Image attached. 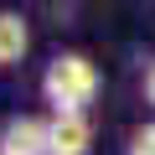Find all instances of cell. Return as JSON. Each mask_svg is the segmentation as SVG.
<instances>
[{
    "label": "cell",
    "mask_w": 155,
    "mask_h": 155,
    "mask_svg": "<svg viewBox=\"0 0 155 155\" xmlns=\"http://www.w3.org/2000/svg\"><path fill=\"white\" fill-rule=\"evenodd\" d=\"M98 83H104V78H98V62L88 52L67 47L41 72V98H47L52 114H88V104L98 98Z\"/></svg>",
    "instance_id": "cell-1"
},
{
    "label": "cell",
    "mask_w": 155,
    "mask_h": 155,
    "mask_svg": "<svg viewBox=\"0 0 155 155\" xmlns=\"http://www.w3.org/2000/svg\"><path fill=\"white\" fill-rule=\"evenodd\" d=\"M0 155H52V114H11L0 124Z\"/></svg>",
    "instance_id": "cell-2"
},
{
    "label": "cell",
    "mask_w": 155,
    "mask_h": 155,
    "mask_svg": "<svg viewBox=\"0 0 155 155\" xmlns=\"http://www.w3.org/2000/svg\"><path fill=\"white\" fill-rule=\"evenodd\" d=\"M52 155H93V119L52 114Z\"/></svg>",
    "instance_id": "cell-3"
},
{
    "label": "cell",
    "mask_w": 155,
    "mask_h": 155,
    "mask_svg": "<svg viewBox=\"0 0 155 155\" xmlns=\"http://www.w3.org/2000/svg\"><path fill=\"white\" fill-rule=\"evenodd\" d=\"M31 52V21L21 11H0V72L21 67Z\"/></svg>",
    "instance_id": "cell-4"
},
{
    "label": "cell",
    "mask_w": 155,
    "mask_h": 155,
    "mask_svg": "<svg viewBox=\"0 0 155 155\" xmlns=\"http://www.w3.org/2000/svg\"><path fill=\"white\" fill-rule=\"evenodd\" d=\"M124 155H155V119H145L124 134Z\"/></svg>",
    "instance_id": "cell-5"
},
{
    "label": "cell",
    "mask_w": 155,
    "mask_h": 155,
    "mask_svg": "<svg viewBox=\"0 0 155 155\" xmlns=\"http://www.w3.org/2000/svg\"><path fill=\"white\" fill-rule=\"evenodd\" d=\"M140 93H145V104L155 109V57L145 62V72H140Z\"/></svg>",
    "instance_id": "cell-6"
}]
</instances>
